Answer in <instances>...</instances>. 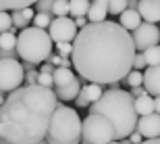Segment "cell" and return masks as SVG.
Returning <instances> with one entry per match:
<instances>
[{"instance_id": "d590c367", "label": "cell", "mask_w": 160, "mask_h": 144, "mask_svg": "<svg viewBox=\"0 0 160 144\" xmlns=\"http://www.w3.org/2000/svg\"><path fill=\"white\" fill-rule=\"evenodd\" d=\"M54 2H56V0H40V6H42V8H50V11H52Z\"/></svg>"}, {"instance_id": "4316f807", "label": "cell", "mask_w": 160, "mask_h": 144, "mask_svg": "<svg viewBox=\"0 0 160 144\" xmlns=\"http://www.w3.org/2000/svg\"><path fill=\"white\" fill-rule=\"evenodd\" d=\"M12 15V23H15V29H27V23H29V21H27V19H25V15H23V11H12L11 13Z\"/></svg>"}, {"instance_id": "4dcf8cb0", "label": "cell", "mask_w": 160, "mask_h": 144, "mask_svg": "<svg viewBox=\"0 0 160 144\" xmlns=\"http://www.w3.org/2000/svg\"><path fill=\"white\" fill-rule=\"evenodd\" d=\"M75 23H77L79 29H83V27H88V25H89V19L88 17H77V19H75Z\"/></svg>"}, {"instance_id": "d6a6232c", "label": "cell", "mask_w": 160, "mask_h": 144, "mask_svg": "<svg viewBox=\"0 0 160 144\" xmlns=\"http://www.w3.org/2000/svg\"><path fill=\"white\" fill-rule=\"evenodd\" d=\"M75 104H77V107H89L88 98H85V96H83V94H79L77 98H75Z\"/></svg>"}, {"instance_id": "484cf974", "label": "cell", "mask_w": 160, "mask_h": 144, "mask_svg": "<svg viewBox=\"0 0 160 144\" xmlns=\"http://www.w3.org/2000/svg\"><path fill=\"white\" fill-rule=\"evenodd\" d=\"M52 19H50V13H36V19H33V25L40 27V29H46L50 27Z\"/></svg>"}, {"instance_id": "4fadbf2b", "label": "cell", "mask_w": 160, "mask_h": 144, "mask_svg": "<svg viewBox=\"0 0 160 144\" xmlns=\"http://www.w3.org/2000/svg\"><path fill=\"white\" fill-rule=\"evenodd\" d=\"M143 88L150 96L158 98L160 96V65L156 67H148L143 71Z\"/></svg>"}, {"instance_id": "3957f363", "label": "cell", "mask_w": 160, "mask_h": 144, "mask_svg": "<svg viewBox=\"0 0 160 144\" xmlns=\"http://www.w3.org/2000/svg\"><path fill=\"white\" fill-rule=\"evenodd\" d=\"M89 113L94 115H104L106 119L112 121L117 130V140L129 138L131 134L137 130L139 115L135 111V98L133 94L121 88H108L98 102L89 107Z\"/></svg>"}, {"instance_id": "f546056e", "label": "cell", "mask_w": 160, "mask_h": 144, "mask_svg": "<svg viewBox=\"0 0 160 144\" xmlns=\"http://www.w3.org/2000/svg\"><path fill=\"white\" fill-rule=\"evenodd\" d=\"M143 65H148V63H146V59H143V52H139V54L135 56V65H133V67H135L137 71H139V69H142Z\"/></svg>"}, {"instance_id": "1f68e13d", "label": "cell", "mask_w": 160, "mask_h": 144, "mask_svg": "<svg viewBox=\"0 0 160 144\" xmlns=\"http://www.w3.org/2000/svg\"><path fill=\"white\" fill-rule=\"evenodd\" d=\"M62 56H60V54H52V56H50V63H52V65H56V67H62Z\"/></svg>"}, {"instance_id": "44dd1931", "label": "cell", "mask_w": 160, "mask_h": 144, "mask_svg": "<svg viewBox=\"0 0 160 144\" xmlns=\"http://www.w3.org/2000/svg\"><path fill=\"white\" fill-rule=\"evenodd\" d=\"M106 2H108V13L114 17H121L129 8V0H106Z\"/></svg>"}, {"instance_id": "277c9868", "label": "cell", "mask_w": 160, "mask_h": 144, "mask_svg": "<svg viewBox=\"0 0 160 144\" xmlns=\"http://www.w3.org/2000/svg\"><path fill=\"white\" fill-rule=\"evenodd\" d=\"M83 138V121L77 111L67 104H58L52 115L50 132H48V144H79Z\"/></svg>"}, {"instance_id": "ffe728a7", "label": "cell", "mask_w": 160, "mask_h": 144, "mask_svg": "<svg viewBox=\"0 0 160 144\" xmlns=\"http://www.w3.org/2000/svg\"><path fill=\"white\" fill-rule=\"evenodd\" d=\"M89 6H92V2H89V0H71V17L73 19L88 17Z\"/></svg>"}, {"instance_id": "83f0119b", "label": "cell", "mask_w": 160, "mask_h": 144, "mask_svg": "<svg viewBox=\"0 0 160 144\" xmlns=\"http://www.w3.org/2000/svg\"><path fill=\"white\" fill-rule=\"evenodd\" d=\"M56 48H58V54L62 56V59H69V56H73V44H69V42L56 44Z\"/></svg>"}, {"instance_id": "e0dca14e", "label": "cell", "mask_w": 160, "mask_h": 144, "mask_svg": "<svg viewBox=\"0 0 160 144\" xmlns=\"http://www.w3.org/2000/svg\"><path fill=\"white\" fill-rule=\"evenodd\" d=\"M104 92H106V90H104V86H100V84H88V86H83V88H81V94L88 98L89 107H92L94 102L100 100Z\"/></svg>"}, {"instance_id": "e575fe53", "label": "cell", "mask_w": 160, "mask_h": 144, "mask_svg": "<svg viewBox=\"0 0 160 144\" xmlns=\"http://www.w3.org/2000/svg\"><path fill=\"white\" fill-rule=\"evenodd\" d=\"M131 94L135 96V98H139V96L148 94V92H146V88H143V86H139V88H133V92H131Z\"/></svg>"}, {"instance_id": "ba28073f", "label": "cell", "mask_w": 160, "mask_h": 144, "mask_svg": "<svg viewBox=\"0 0 160 144\" xmlns=\"http://www.w3.org/2000/svg\"><path fill=\"white\" fill-rule=\"evenodd\" d=\"M25 69L17 59H2L0 61V90L2 92H15L25 82Z\"/></svg>"}, {"instance_id": "d4e9b609", "label": "cell", "mask_w": 160, "mask_h": 144, "mask_svg": "<svg viewBox=\"0 0 160 144\" xmlns=\"http://www.w3.org/2000/svg\"><path fill=\"white\" fill-rule=\"evenodd\" d=\"M127 84H129L131 88H139V86H143V71L133 69V71L127 75Z\"/></svg>"}, {"instance_id": "8d00e7d4", "label": "cell", "mask_w": 160, "mask_h": 144, "mask_svg": "<svg viewBox=\"0 0 160 144\" xmlns=\"http://www.w3.org/2000/svg\"><path fill=\"white\" fill-rule=\"evenodd\" d=\"M154 107H156V113L160 115V96H158V98H154Z\"/></svg>"}, {"instance_id": "7402d4cb", "label": "cell", "mask_w": 160, "mask_h": 144, "mask_svg": "<svg viewBox=\"0 0 160 144\" xmlns=\"http://www.w3.org/2000/svg\"><path fill=\"white\" fill-rule=\"evenodd\" d=\"M52 13L56 17H69L71 15V0H56L52 6Z\"/></svg>"}, {"instance_id": "7a4b0ae2", "label": "cell", "mask_w": 160, "mask_h": 144, "mask_svg": "<svg viewBox=\"0 0 160 144\" xmlns=\"http://www.w3.org/2000/svg\"><path fill=\"white\" fill-rule=\"evenodd\" d=\"M58 96L52 88L21 86L11 92L0 107V134L11 144L46 142Z\"/></svg>"}, {"instance_id": "603a6c76", "label": "cell", "mask_w": 160, "mask_h": 144, "mask_svg": "<svg viewBox=\"0 0 160 144\" xmlns=\"http://www.w3.org/2000/svg\"><path fill=\"white\" fill-rule=\"evenodd\" d=\"M143 59H146L148 67H156V65H160V46L148 48V50L143 52Z\"/></svg>"}, {"instance_id": "ab89813d", "label": "cell", "mask_w": 160, "mask_h": 144, "mask_svg": "<svg viewBox=\"0 0 160 144\" xmlns=\"http://www.w3.org/2000/svg\"><path fill=\"white\" fill-rule=\"evenodd\" d=\"M40 144H48V142H40Z\"/></svg>"}, {"instance_id": "9c48e42d", "label": "cell", "mask_w": 160, "mask_h": 144, "mask_svg": "<svg viewBox=\"0 0 160 144\" xmlns=\"http://www.w3.org/2000/svg\"><path fill=\"white\" fill-rule=\"evenodd\" d=\"M48 31H50V38L54 40V44H65V42L73 44L75 38L79 36V27H77V23H75V19H71V17L52 19Z\"/></svg>"}, {"instance_id": "5bb4252c", "label": "cell", "mask_w": 160, "mask_h": 144, "mask_svg": "<svg viewBox=\"0 0 160 144\" xmlns=\"http://www.w3.org/2000/svg\"><path fill=\"white\" fill-rule=\"evenodd\" d=\"M119 23L123 25L127 31H131V34H133V31H135L137 27L143 23V19H142V15H139V11H137V8H127V11H125L123 15L119 17Z\"/></svg>"}, {"instance_id": "8fae6325", "label": "cell", "mask_w": 160, "mask_h": 144, "mask_svg": "<svg viewBox=\"0 0 160 144\" xmlns=\"http://www.w3.org/2000/svg\"><path fill=\"white\" fill-rule=\"evenodd\" d=\"M137 132L142 134L146 140L160 138V115L152 113V115H146V117H139V121H137Z\"/></svg>"}, {"instance_id": "9a60e30c", "label": "cell", "mask_w": 160, "mask_h": 144, "mask_svg": "<svg viewBox=\"0 0 160 144\" xmlns=\"http://www.w3.org/2000/svg\"><path fill=\"white\" fill-rule=\"evenodd\" d=\"M108 15H110V13H108V2L106 0H94L92 6H89L88 19H89V23H102V21H106Z\"/></svg>"}, {"instance_id": "836d02e7", "label": "cell", "mask_w": 160, "mask_h": 144, "mask_svg": "<svg viewBox=\"0 0 160 144\" xmlns=\"http://www.w3.org/2000/svg\"><path fill=\"white\" fill-rule=\"evenodd\" d=\"M23 15L27 21H31V19H36V15H33V6H27V8H23Z\"/></svg>"}, {"instance_id": "2e32d148", "label": "cell", "mask_w": 160, "mask_h": 144, "mask_svg": "<svg viewBox=\"0 0 160 144\" xmlns=\"http://www.w3.org/2000/svg\"><path fill=\"white\" fill-rule=\"evenodd\" d=\"M135 111H137V115H139V117H146V115L156 113L154 96L143 94V96H139V98H135Z\"/></svg>"}, {"instance_id": "8992f818", "label": "cell", "mask_w": 160, "mask_h": 144, "mask_svg": "<svg viewBox=\"0 0 160 144\" xmlns=\"http://www.w3.org/2000/svg\"><path fill=\"white\" fill-rule=\"evenodd\" d=\"M83 140L88 144H108L117 140V130L112 121L106 119L104 115L89 113L83 119Z\"/></svg>"}, {"instance_id": "6da1fadb", "label": "cell", "mask_w": 160, "mask_h": 144, "mask_svg": "<svg viewBox=\"0 0 160 144\" xmlns=\"http://www.w3.org/2000/svg\"><path fill=\"white\" fill-rule=\"evenodd\" d=\"M137 48L131 31L117 21L89 23L73 42V69L89 84L117 86L135 65Z\"/></svg>"}, {"instance_id": "74e56055", "label": "cell", "mask_w": 160, "mask_h": 144, "mask_svg": "<svg viewBox=\"0 0 160 144\" xmlns=\"http://www.w3.org/2000/svg\"><path fill=\"white\" fill-rule=\"evenodd\" d=\"M142 144H160V138H154V140H143Z\"/></svg>"}, {"instance_id": "ac0fdd59", "label": "cell", "mask_w": 160, "mask_h": 144, "mask_svg": "<svg viewBox=\"0 0 160 144\" xmlns=\"http://www.w3.org/2000/svg\"><path fill=\"white\" fill-rule=\"evenodd\" d=\"M36 2H40V0H0V8L12 13V11H23L27 6H33Z\"/></svg>"}, {"instance_id": "d6986e66", "label": "cell", "mask_w": 160, "mask_h": 144, "mask_svg": "<svg viewBox=\"0 0 160 144\" xmlns=\"http://www.w3.org/2000/svg\"><path fill=\"white\" fill-rule=\"evenodd\" d=\"M17 42H19V36H17V31H15V29L0 34V48H2L4 52L15 50V48H17Z\"/></svg>"}, {"instance_id": "f35d334b", "label": "cell", "mask_w": 160, "mask_h": 144, "mask_svg": "<svg viewBox=\"0 0 160 144\" xmlns=\"http://www.w3.org/2000/svg\"><path fill=\"white\" fill-rule=\"evenodd\" d=\"M108 144H123L121 140H114V142H108Z\"/></svg>"}, {"instance_id": "52a82bcc", "label": "cell", "mask_w": 160, "mask_h": 144, "mask_svg": "<svg viewBox=\"0 0 160 144\" xmlns=\"http://www.w3.org/2000/svg\"><path fill=\"white\" fill-rule=\"evenodd\" d=\"M54 92L58 96V100H75L81 94V84H79L77 75L67 69V67H56L54 71Z\"/></svg>"}, {"instance_id": "30bf717a", "label": "cell", "mask_w": 160, "mask_h": 144, "mask_svg": "<svg viewBox=\"0 0 160 144\" xmlns=\"http://www.w3.org/2000/svg\"><path fill=\"white\" fill-rule=\"evenodd\" d=\"M133 42H135V48L146 52L148 48H154L160 46V27L158 25H152V23H142L133 34Z\"/></svg>"}, {"instance_id": "cb8c5ba5", "label": "cell", "mask_w": 160, "mask_h": 144, "mask_svg": "<svg viewBox=\"0 0 160 144\" xmlns=\"http://www.w3.org/2000/svg\"><path fill=\"white\" fill-rule=\"evenodd\" d=\"M15 29V23H12V15L8 11H2L0 13V31L4 34V31H11Z\"/></svg>"}, {"instance_id": "5b68a950", "label": "cell", "mask_w": 160, "mask_h": 144, "mask_svg": "<svg viewBox=\"0 0 160 144\" xmlns=\"http://www.w3.org/2000/svg\"><path fill=\"white\" fill-rule=\"evenodd\" d=\"M52 44L54 40L50 38V31L40 29L33 25V27H27L19 34L17 54L25 63L38 65V63H44L52 56Z\"/></svg>"}, {"instance_id": "7c38bea8", "label": "cell", "mask_w": 160, "mask_h": 144, "mask_svg": "<svg viewBox=\"0 0 160 144\" xmlns=\"http://www.w3.org/2000/svg\"><path fill=\"white\" fill-rule=\"evenodd\" d=\"M137 11L142 15L143 23H160V0H139Z\"/></svg>"}, {"instance_id": "f1b7e54d", "label": "cell", "mask_w": 160, "mask_h": 144, "mask_svg": "<svg viewBox=\"0 0 160 144\" xmlns=\"http://www.w3.org/2000/svg\"><path fill=\"white\" fill-rule=\"evenodd\" d=\"M129 140H131V144H142V142H143V140H146V138H143L142 134H139V132H137V130H135V132H133V134H131V136H129Z\"/></svg>"}]
</instances>
